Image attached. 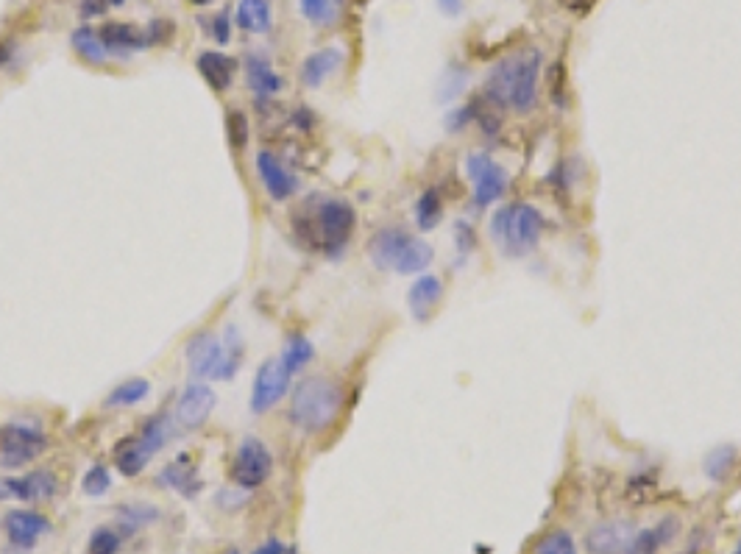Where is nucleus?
<instances>
[{"label": "nucleus", "instance_id": "obj_1", "mask_svg": "<svg viewBox=\"0 0 741 554\" xmlns=\"http://www.w3.org/2000/svg\"><path fill=\"white\" fill-rule=\"evenodd\" d=\"M538 81H541V53L535 48H524L513 56H505L488 73L485 95L491 104L527 115L538 104Z\"/></svg>", "mask_w": 741, "mask_h": 554}, {"label": "nucleus", "instance_id": "obj_2", "mask_svg": "<svg viewBox=\"0 0 741 554\" xmlns=\"http://www.w3.org/2000/svg\"><path fill=\"white\" fill-rule=\"evenodd\" d=\"M343 407V390L329 376H310L304 379L293 396H290V421L299 426L301 432H324L326 426L338 418Z\"/></svg>", "mask_w": 741, "mask_h": 554}, {"label": "nucleus", "instance_id": "obj_3", "mask_svg": "<svg viewBox=\"0 0 741 554\" xmlns=\"http://www.w3.org/2000/svg\"><path fill=\"white\" fill-rule=\"evenodd\" d=\"M246 357V346L237 335V329L229 326L226 335L218 337L212 332L195 335L187 343V365L195 379H232Z\"/></svg>", "mask_w": 741, "mask_h": 554}, {"label": "nucleus", "instance_id": "obj_4", "mask_svg": "<svg viewBox=\"0 0 741 554\" xmlns=\"http://www.w3.org/2000/svg\"><path fill=\"white\" fill-rule=\"evenodd\" d=\"M312 212L315 215L307 223L296 220V232L307 237V243L315 251H324L326 257H338L354 232V223H357L354 209L340 198H326Z\"/></svg>", "mask_w": 741, "mask_h": 554}, {"label": "nucleus", "instance_id": "obj_5", "mask_svg": "<svg viewBox=\"0 0 741 554\" xmlns=\"http://www.w3.org/2000/svg\"><path fill=\"white\" fill-rule=\"evenodd\" d=\"M541 232H544V218L530 204L499 209L491 220V237L505 245L513 257H521L535 248V243L541 240Z\"/></svg>", "mask_w": 741, "mask_h": 554}, {"label": "nucleus", "instance_id": "obj_6", "mask_svg": "<svg viewBox=\"0 0 741 554\" xmlns=\"http://www.w3.org/2000/svg\"><path fill=\"white\" fill-rule=\"evenodd\" d=\"M48 449V438L37 426L6 424L0 426V465L3 468H23L37 460Z\"/></svg>", "mask_w": 741, "mask_h": 554}, {"label": "nucleus", "instance_id": "obj_7", "mask_svg": "<svg viewBox=\"0 0 741 554\" xmlns=\"http://www.w3.org/2000/svg\"><path fill=\"white\" fill-rule=\"evenodd\" d=\"M273 471V457L268 446L260 438H246L237 451H234L232 468H229V477L237 488L254 490L260 488L265 479L271 477Z\"/></svg>", "mask_w": 741, "mask_h": 554}, {"label": "nucleus", "instance_id": "obj_8", "mask_svg": "<svg viewBox=\"0 0 741 554\" xmlns=\"http://www.w3.org/2000/svg\"><path fill=\"white\" fill-rule=\"evenodd\" d=\"M466 173L474 184V204L477 207H491L494 201L502 198L507 187L505 168L494 162L488 154H468Z\"/></svg>", "mask_w": 741, "mask_h": 554}, {"label": "nucleus", "instance_id": "obj_9", "mask_svg": "<svg viewBox=\"0 0 741 554\" xmlns=\"http://www.w3.org/2000/svg\"><path fill=\"white\" fill-rule=\"evenodd\" d=\"M290 379L293 376H287L282 371L279 360L262 362L257 368V376H254V385H251V410L254 413H268L271 407H276L287 396Z\"/></svg>", "mask_w": 741, "mask_h": 554}, {"label": "nucleus", "instance_id": "obj_10", "mask_svg": "<svg viewBox=\"0 0 741 554\" xmlns=\"http://www.w3.org/2000/svg\"><path fill=\"white\" fill-rule=\"evenodd\" d=\"M215 390L204 382H193L187 385V390L179 399V407H176V421L184 426V429H201L207 424L209 415L215 410Z\"/></svg>", "mask_w": 741, "mask_h": 554}, {"label": "nucleus", "instance_id": "obj_11", "mask_svg": "<svg viewBox=\"0 0 741 554\" xmlns=\"http://www.w3.org/2000/svg\"><path fill=\"white\" fill-rule=\"evenodd\" d=\"M51 529L48 524V518L39 516L34 510H9L6 518H3V532H6V538L12 546L17 549H34L37 541Z\"/></svg>", "mask_w": 741, "mask_h": 554}, {"label": "nucleus", "instance_id": "obj_12", "mask_svg": "<svg viewBox=\"0 0 741 554\" xmlns=\"http://www.w3.org/2000/svg\"><path fill=\"white\" fill-rule=\"evenodd\" d=\"M257 173H260L262 184H265V193L271 195L273 201H287L290 195L299 190V179L293 170L285 168V162L271 151H260L257 154Z\"/></svg>", "mask_w": 741, "mask_h": 554}, {"label": "nucleus", "instance_id": "obj_13", "mask_svg": "<svg viewBox=\"0 0 741 554\" xmlns=\"http://www.w3.org/2000/svg\"><path fill=\"white\" fill-rule=\"evenodd\" d=\"M53 493H56V477L51 471H31L20 479H0V499L12 496L20 502L37 504L53 499Z\"/></svg>", "mask_w": 741, "mask_h": 554}, {"label": "nucleus", "instance_id": "obj_14", "mask_svg": "<svg viewBox=\"0 0 741 554\" xmlns=\"http://www.w3.org/2000/svg\"><path fill=\"white\" fill-rule=\"evenodd\" d=\"M98 37L104 42V48L109 56H131V53L148 48V37H145V28L131 26V23H106Z\"/></svg>", "mask_w": 741, "mask_h": 554}, {"label": "nucleus", "instance_id": "obj_15", "mask_svg": "<svg viewBox=\"0 0 741 554\" xmlns=\"http://www.w3.org/2000/svg\"><path fill=\"white\" fill-rule=\"evenodd\" d=\"M636 529L627 521H613V524H599L588 535V552L591 554H624L627 543L633 541Z\"/></svg>", "mask_w": 741, "mask_h": 554}, {"label": "nucleus", "instance_id": "obj_16", "mask_svg": "<svg viewBox=\"0 0 741 554\" xmlns=\"http://www.w3.org/2000/svg\"><path fill=\"white\" fill-rule=\"evenodd\" d=\"M443 298V284L438 276H418L416 282L410 284V290H407V307L413 312V318L416 321H427L429 315L435 312V307L441 304Z\"/></svg>", "mask_w": 741, "mask_h": 554}, {"label": "nucleus", "instance_id": "obj_17", "mask_svg": "<svg viewBox=\"0 0 741 554\" xmlns=\"http://www.w3.org/2000/svg\"><path fill=\"white\" fill-rule=\"evenodd\" d=\"M198 73L204 76L212 90L226 92L232 87L234 73H237V62H234L232 56H226V53H215V51H204L198 56Z\"/></svg>", "mask_w": 741, "mask_h": 554}, {"label": "nucleus", "instance_id": "obj_18", "mask_svg": "<svg viewBox=\"0 0 741 554\" xmlns=\"http://www.w3.org/2000/svg\"><path fill=\"white\" fill-rule=\"evenodd\" d=\"M159 479H162V485H168V488H173L176 493H182V496H187V499H193L195 493H201L198 468H195V463L187 457V454H182L176 463L165 465V468H162V474H159Z\"/></svg>", "mask_w": 741, "mask_h": 554}, {"label": "nucleus", "instance_id": "obj_19", "mask_svg": "<svg viewBox=\"0 0 741 554\" xmlns=\"http://www.w3.org/2000/svg\"><path fill=\"white\" fill-rule=\"evenodd\" d=\"M407 237L410 234L402 232V229H382L371 237V243H368V254H371V262L382 268V271H393V265H396V257H399V251H402V245L407 243Z\"/></svg>", "mask_w": 741, "mask_h": 554}, {"label": "nucleus", "instance_id": "obj_20", "mask_svg": "<svg viewBox=\"0 0 741 554\" xmlns=\"http://www.w3.org/2000/svg\"><path fill=\"white\" fill-rule=\"evenodd\" d=\"M343 62V53L338 48H324V51L312 53L304 59V65H301V81H304V87H321L326 78L332 76L335 70Z\"/></svg>", "mask_w": 741, "mask_h": 554}, {"label": "nucleus", "instance_id": "obj_21", "mask_svg": "<svg viewBox=\"0 0 741 554\" xmlns=\"http://www.w3.org/2000/svg\"><path fill=\"white\" fill-rule=\"evenodd\" d=\"M677 521L675 518H663L658 527L652 529H638L633 535V541L627 543L624 554H658L663 549V543H669L675 538Z\"/></svg>", "mask_w": 741, "mask_h": 554}, {"label": "nucleus", "instance_id": "obj_22", "mask_svg": "<svg viewBox=\"0 0 741 554\" xmlns=\"http://www.w3.org/2000/svg\"><path fill=\"white\" fill-rule=\"evenodd\" d=\"M151 451L145 449L143 440L140 438H123L115 446V465L117 471L123 474V477H140L145 471V465L151 463Z\"/></svg>", "mask_w": 741, "mask_h": 554}, {"label": "nucleus", "instance_id": "obj_23", "mask_svg": "<svg viewBox=\"0 0 741 554\" xmlns=\"http://www.w3.org/2000/svg\"><path fill=\"white\" fill-rule=\"evenodd\" d=\"M246 78L248 87L257 92L260 98H271L273 92L282 90V78L273 70V65L265 59V56H257L251 53L246 59Z\"/></svg>", "mask_w": 741, "mask_h": 554}, {"label": "nucleus", "instance_id": "obj_24", "mask_svg": "<svg viewBox=\"0 0 741 554\" xmlns=\"http://www.w3.org/2000/svg\"><path fill=\"white\" fill-rule=\"evenodd\" d=\"M435 257V251H432V245L427 240H421V237H407V243L402 245V251H399V257H396V265H393V271L402 273V276H410V273H421L424 268H429V262Z\"/></svg>", "mask_w": 741, "mask_h": 554}, {"label": "nucleus", "instance_id": "obj_25", "mask_svg": "<svg viewBox=\"0 0 741 554\" xmlns=\"http://www.w3.org/2000/svg\"><path fill=\"white\" fill-rule=\"evenodd\" d=\"M234 20L243 31L265 34L271 28V0H240Z\"/></svg>", "mask_w": 741, "mask_h": 554}, {"label": "nucleus", "instance_id": "obj_26", "mask_svg": "<svg viewBox=\"0 0 741 554\" xmlns=\"http://www.w3.org/2000/svg\"><path fill=\"white\" fill-rule=\"evenodd\" d=\"M343 6H346V0H299L301 17L318 28L335 26L343 14Z\"/></svg>", "mask_w": 741, "mask_h": 554}, {"label": "nucleus", "instance_id": "obj_27", "mask_svg": "<svg viewBox=\"0 0 741 554\" xmlns=\"http://www.w3.org/2000/svg\"><path fill=\"white\" fill-rule=\"evenodd\" d=\"M312 357H315V348H312L310 340L301 335H293L285 343V348H282L279 365H282V371H285L287 376H293V374H299L301 368H304Z\"/></svg>", "mask_w": 741, "mask_h": 554}, {"label": "nucleus", "instance_id": "obj_28", "mask_svg": "<svg viewBox=\"0 0 741 554\" xmlns=\"http://www.w3.org/2000/svg\"><path fill=\"white\" fill-rule=\"evenodd\" d=\"M148 393H151V385H148V379L143 376H134V379H126V382H120V385L106 396V407H134V404H140V401L148 399Z\"/></svg>", "mask_w": 741, "mask_h": 554}, {"label": "nucleus", "instance_id": "obj_29", "mask_svg": "<svg viewBox=\"0 0 741 554\" xmlns=\"http://www.w3.org/2000/svg\"><path fill=\"white\" fill-rule=\"evenodd\" d=\"M137 438L143 440V446L151 451V454L165 449V443L173 438V421H170V415L159 413V415H154V418H148Z\"/></svg>", "mask_w": 741, "mask_h": 554}, {"label": "nucleus", "instance_id": "obj_30", "mask_svg": "<svg viewBox=\"0 0 741 554\" xmlns=\"http://www.w3.org/2000/svg\"><path fill=\"white\" fill-rule=\"evenodd\" d=\"M73 48L81 59H87L90 65H104L106 59H109V51L104 48V42L98 37V31H92V28H78L73 31Z\"/></svg>", "mask_w": 741, "mask_h": 554}, {"label": "nucleus", "instance_id": "obj_31", "mask_svg": "<svg viewBox=\"0 0 741 554\" xmlns=\"http://www.w3.org/2000/svg\"><path fill=\"white\" fill-rule=\"evenodd\" d=\"M156 518H159V513H156L151 504L131 502L123 504V507H117V524L123 527V532H137V529L154 524Z\"/></svg>", "mask_w": 741, "mask_h": 554}, {"label": "nucleus", "instance_id": "obj_32", "mask_svg": "<svg viewBox=\"0 0 741 554\" xmlns=\"http://www.w3.org/2000/svg\"><path fill=\"white\" fill-rule=\"evenodd\" d=\"M443 218V204H441V195L438 190H427V193L418 198L416 204V223L429 232V229H435Z\"/></svg>", "mask_w": 741, "mask_h": 554}, {"label": "nucleus", "instance_id": "obj_33", "mask_svg": "<svg viewBox=\"0 0 741 554\" xmlns=\"http://www.w3.org/2000/svg\"><path fill=\"white\" fill-rule=\"evenodd\" d=\"M733 463H736V449L733 446H719V449H714L705 457V474L714 482H722L730 474Z\"/></svg>", "mask_w": 741, "mask_h": 554}, {"label": "nucleus", "instance_id": "obj_34", "mask_svg": "<svg viewBox=\"0 0 741 554\" xmlns=\"http://www.w3.org/2000/svg\"><path fill=\"white\" fill-rule=\"evenodd\" d=\"M535 554H577V543L566 529H555L538 541Z\"/></svg>", "mask_w": 741, "mask_h": 554}, {"label": "nucleus", "instance_id": "obj_35", "mask_svg": "<svg viewBox=\"0 0 741 554\" xmlns=\"http://www.w3.org/2000/svg\"><path fill=\"white\" fill-rule=\"evenodd\" d=\"M226 140L232 148H246L248 142V117L240 109H232L226 115Z\"/></svg>", "mask_w": 741, "mask_h": 554}, {"label": "nucleus", "instance_id": "obj_36", "mask_svg": "<svg viewBox=\"0 0 741 554\" xmlns=\"http://www.w3.org/2000/svg\"><path fill=\"white\" fill-rule=\"evenodd\" d=\"M109 488H112V477H109L104 465H92L90 471L84 474V479H81V490L87 496H104Z\"/></svg>", "mask_w": 741, "mask_h": 554}, {"label": "nucleus", "instance_id": "obj_37", "mask_svg": "<svg viewBox=\"0 0 741 554\" xmlns=\"http://www.w3.org/2000/svg\"><path fill=\"white\" fill-rule=\"evenodd\" d=\"M87 549H90V554H117V549H120V535L109 527L95 529L90 535V546Z\"/></svg>", "mask_w": 741, "mask_h": 554}, {"label": "nucleus", "instance_id": "obj_38", "mask_svg": "<svg viewBox=\"0 0 741 554\" xmlns=\"http://www.w3.org/2000/svg\"><path fill=\"white\" fill-rule=\"evenodd\" d=\"M170 34H173V26H170L168 20H154L151 26L145 28V37H148V48H151V45H159V42H165Z\"/></svg>", "mask_w": 741, "mask_h": 554}, {"label": "nucleus", "instance_id": "obj_39", "mask_svg": "<svg viewBox=\"0 0 741 554\" xmlns=\"http://www.w3.org/2000/svg\"><path fill=\"white\" fill-rule=\"evenodd\" d=\"M597 3L599 0H558L560 9H563V12L574 14V17H585V14L591 12Z\"/></svg>", "mask_w": 741, "mask_h": 554}, {"label": "nucleus", "instance_id": "obj_40", "mask_svg": "<svg viewBox=\"0 0 741 554\" xmlns=\"http://www.w3.org/2000/svg\"><path fill=\"white\" fill-rule=\"evenodd\" d=\"M106 9H109V0H81L78 14H81V20H92V17H101Z\"/></svg>", "mask_w": 741, "mask_h": 554}, {"label": "nucleus", "instance_id": "obj_41", "mask_svg": "<svg viewBox=\"0 0 741 554\" xmlns=\"http://www.w3.org/2000/svg\"><path fill=\"white\" fill-rule=\"evenodd\" d=\"M457 248H460V254H468L471 248H474V232H471V226L468 223H457Z\"/></svg>", "mask_w": 741, "mask_h": 554}, {"label": "nucleus", "instance_id": "obj_42", "mask_svg": "<svg viewBox=\"0 0 741 554\" xmlns=\"http://www.w3.org/2000/svg\"><path fill=\"white\" fill-rule=\"evenodd\" d=\"M212 37H215V42H221V45L229 42V14L226 12H221L215 17V23H212Z\"/></svg>", "mask_w": 741, "mask_h": 554}, {"label": "nucleus", "instance_id": "obj_43", "mask_svg": "<svg viewBox=\"0 0 741 554\" xmlns=\"http://www.w3.org/2000/svg\"><path fill=\"white\" fill-rule=\"evenodd\" d=\"M254 554H296V549L290 546V543H282L271 538V541H265L262 546H257V552Z\"/></svg>", "mask_w": 741, "mask_h": 554}, {"label": "nucleus", "instance_id": "obj_44", "mask_svg": "<svg viewBox=\"0 0 741 554\" xmlns=\"http://www.w3.org/2000/svg\"><path fill=\"white\" fill-rule=\"evenodd\" d=\"M438 3L446 14H460V6H463L460 0H438Z\"/></svg>", "mask_w": 741, "mask_h": 554}, {"label": "nucleus", "instance_id": "obj_45", "mask_svg": "<svg viewBox=\"0 0 741 554\" xmlns=\"http://www.w3.org/2000/svg\"><path fill=\"white\" fill-rule=\"evenodd\" d=\"M190 3H193V6H209L212 0H190Z\"/></svg>", "mask_w": 741, "mask_h": 554}, {"label": "nucleus", "instance_id": "obj_46", "mask_svg": "<svg viewBox=\"0 0 741 554\" xmlns=\"http://www.w3.org/2000/svg\"><path fill=\"white\" fill-rule=\"evenodd\" d=\"M109 3H115V6H123V3H126V0H109Z\"/></svg>", "mask_w": 741, "mask_h": 554}, {"label": "nucleus", "instance_id": "obj_47", "mask_svg": "<svg viewBox=\"0 0 741 554\" xmlns=\"http://www.w3.org/2000/svg\"><path fill=\"white\" fill-rule=\"evenodd\" d=\"M733 554H741V543H739V546H736V552H733Z\"/></svg>", "mask_w": 741, "mask_h": 554}]
</instances>
